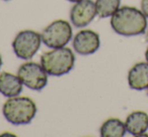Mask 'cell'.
Instances as JSON below:
<instances>
[{
	"mask_svg": "<svg viewBox=\"0 0 148 137\" xmlns=\"http://www.w3.org/2000/svg\"><path fill=\"white\" fill-rule=\"evenodd\" d=\"M111 26L116 33L123 36H136L145 33L147 17L141 9L133 6L120 7L111 16Z\"/></svg>",
	"mask_w": 148,
	"mask_h": 137,
	"instance_id": "obj_1",
	"label": "cell"
},
{
	"mask_svg": "<svg viewBox=\"0 0 148 137\" xmlns=\"http://www.w3.org/2000/svg\"><path fill=\"white\" fill-rule=\"evenodd\" d=\"M4 118L12 125H27L37 114V105L29 97H11L2 107Z\"/></svg>",
	"mask_w": 148,
	"mask_h": 137,
	"instance_id": "obj_2",
	"label": "cell"
},
{
	"mask_svg": "<svg viewBox=\"0 0 148 137\" xmlns=\"http://www.w3.org/2000/svg\"><path fill=\"white\" fill-rule=\"evenodd\" d=\"M75 55L68 47H58L45 51L41 55V65L49 76L61 77L72 71Z\"/></svg>",
	"mask_w": 148,
	"mask_h": 137,
	"instance_id": "obj_3",
	"label": "cell"
},
{
	"mask_svg": "<svg viewBox=\"0 0 148 137\" xmlns=\"http://www.w3.org/2000/svg\"><path fill=\"white\" fill-rule=\"evenodd\" d=\"M72 27L68 21L64 19H57L50 23L42 31V41L50 49L63 47L71 40Z\"/></svg>",
	"mask_w": 148,
	"mask_h": 137,
	"instance_id": "obj_4",
	"label": "cell"
},
{
	"mask_svg": "<svg viewBox=\"0 0 148 137\" xmlns=\"http://www.w3.org/2000/svg\"><path fill=\"white\" fill-rule=\"evenodd\" d=\"M42 43V36L39 32L25 29L15 35L12 41V49L18 59H31L38 53Z\"/></svg>",
	"mask_w": 148,
	"mask_h": 137,
	"instance_id": "obj_5",
	"label": "cell"
},
{
	"mask_svg": "<svg viewBox=\"0 0 148 137\" xmlns=\"http://www.w3.org/2000/svg\"><path fill=\"white\" fill-rule=\"evenodd\" d=\"M17 76L23 84L34 91H41L47 86L48 76L42 65L35 61H27L21 65Z\"/></svg>",
	"mask_w": 148,
	"mask_h": 137,
	"instance_id": "obj_6",
	"label": "cell"
},
{
	"mask_svg": "<svg viewBox=\"0 0 148 137\" xmlns=\"http://www.w3.org/2000/svg\"><path fill=\"white\" fill-rule=\"evenodd\" d=\"M97 15L95 2L92 0H80L72 6L70 20L75 27H85Z\"/></svg>",
	"mask_w": 148,
	"mask_h": 137,
	"instance_id": "obj_7",
	"label": "cell"
},
{
	"mask_svg": "<svg viewBox=\"0 0 148 137\" xmlns=\"http://www.w3.org/2000/svg\"><path fill=\"white\" fill-rule=\"evenodd\" d=\"M73 49L81 55L95 53L101 47V38L99 33L91 29H82L73 38Z\"/></svg>",
	"mask_w": 148,
	"mask_h": 137,
	"instance_id": "obj_8",
	"label": "cell"
},
{
	"mask_svg": "<svg viewBox=\"0 0 148 137\" xmlns=\"http://www.w3.org/2000/svg\"><path fill=\"white\" fill-rule=\"evenodd\" d=\"M128 85L132 90L143 91L148 88V63L140 61L133 65L128 73Z\"/></svg>",
	"mask_w": 148,
	"mask_h": 137,
	"instance_id": "obj_9",
	"label": "cell"
},
{
	"mask_svg": "<svg viewBox=\"0 0 148 137\" xmlns=\"http://www.w3.org/2000/svg\"><path fill=\"white\" fill-rule=\"evenodd\" d=\"M127 132L133 136H143L148 130V114L144 111H134L125 121Z\"/></svg>",
	"mask_w": 148,
	"mask_h": 137,
	"instance_id": "obj_10",
	"label": "cell"
},
{
	"mask_svg": "<svg viewBox=\"0 0 148 137\" xmlns=\"http://www.w3.org/2000/svg\"><path fill=\"white\" fill-rule=\"evenodd\" d=\"M23 84L18 76L11 73L2 72L0 74V93L7 98L19 96L23 92Z\"/></svg>",
	"mask_w": 148,
	"mask_h": 137,
	"instance_id": "obj_11",
	"label": "cell"
},
{
	"mask_svg": "<svg viewBox=\"0 0 148 137\" xmlns=\"http://www.w3.org/2000/svg\"><path fill=\"white\" fill-rule=\"evenodd\" d=\"M127 132L125 123L118 118H110L103 123L99 134L101 137H123Z\"/></svg>",
	"mask_w": 148,
	"mask_h": 137,
	"instance_id": "obj_12",
	"label": "cell"
},
{
	"mask_svg": "<svg viewBox=\"0 0 148 137\" xmlns=\"http://www.w3.org/2000/svg\"><path fill=\"white\" fill-rule=\"evenodd\" d=\"M121 6V0H97L95 7H97V16L101 18L111 17Z\"/></svg>",
	"mask_w": 148,
	"mask_h": 137,
	"instance_id": "obj_13",
	"label": "cell"
},
{
	"mask_svg": "<svg viewBox=\"0 0 148 137\" xmlns=\"http://www.w3.org/2000/svg\"><path fill=\"white\" fill-rule=\"evenodd\" d=\"M140 6H141V11L143 12V14L148 18V0H141Z\"/></svg>",
	"mask_w": 148,
	"mask_h": 137,
	"instance_id": "obj_14",
	"label": "cell"
},
{
	"mask_svg": "<svg viewBox=\"0 0 148 137\" xmlns=\"http://www.w3.org/2000/svg\"><path fill=\"white\" fill-rule=\"evenodd\" d=\"M145 59H146V61L148 63V47L146 49V51H145Z\"/></svg>",
	"mask_w": 148,
	"mask_h": 137,
	"instance_id": "obj_15",
	"label": "cell"
},
{
	"mask_svg": "<svg viewBox=\"0 0 148 137\" xmlns=\"http://www.w3.org/2000/svg\"><path fill=\"white\" fill-rule=\"evenodd\" d=\"M145 38H146V41L148 43V26H147V29L145 31Z\"/></svg>",
	"mask_w": 148,
	"mask_h": 137,
	"instance_id": "obj_16",
	"label": "cell"
},
{
	"mask_svg": "<svg viewBox=\"0 0 148 137\" xmlns=\"http://www.w3.org/2000/svg\"><path fill=\"white\" fill-rule=\"evenodd\" d=\"M67 1L72 2V3H76V2H78V1H80V0H67Z\"/></svg>",
	"mask_w": 148,
	"mask_h": 137,
	"instance_id": "obj_17",
	"label": "cell"
},
{
	"mask_svg": "<svg viewBox=\"0 0 148 137\" xmlns=\"http://www.w3.org/2000/svg\"><path fill=\"white\" fill-rule=\"evenodd\" d=\"M2 63H3V61H2V57H1V55H0V69H1V67H2Z\"/></svg>",
	"mask_w": 148,
	"mask_h": 137,
	"instance_id": "obj_18",
	"label": "cell"
},
{
	"mask_svg": "<svg viewBox=\"0 0 148 137\" xmlns=\"http://www.w3.org/2000/svg\"><path fill=\"white\" fill-rule=\"evenodd\" d=\"M147 95H148V88H147Z\"/></svg>",
	"mask_w": 148,
	"mask_h": 137,
	"instance_id": "obj_19",
	"label": "cell"
},
{
	"mask_svg": "<svg viewBox=\"0 0 148 137\" xmlns=\"http://www.w3.org/2000/svg\"><path fill=\"white\" fill-rule=\"evenodd\" d=\"M4 1H9V0H4Z\"/></svg>",
	"mask_w": 148,
	"mask_h": 137,
	"instance_id": "obj_20",
	"label": "cell"
}]
</instances>
